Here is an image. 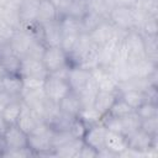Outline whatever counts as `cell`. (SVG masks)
I'll use <instances>...</instances> for the list:
<instances>
[{
    "mask_svg": "<svg viewBox=\"0 0 158 158\" xmlns=\"http://www.w3.org/2000/svg\"><path fill=\"white\" fill-rule=\"evenodd\" d=\"M42 62L49 73H53L58 69H62L64 67L70 65L69 63V56L59 47H47L44 51V54L42 57Z\"/></svg>",
    "mask_w": 158,
    "mask_h": 158,
    "instance_id": "52a82bcc",
    "label": "cell"
},
{
    "mask_svg": "<svg viewBox=\"0 0 158 158\" xmlns=\"http://www.w3.org/2000/svg\"><path fill=\"white\" fill-rule=\"evenodd\" d=\"M141 118L139 116L136 114V111L126 115L125 117L121 118V123H122V135L127 136L132 132H135L136 130L141 128Z\"/></svg>",
    "mask_w": 158,
    "mask_h": 158,
    "instance_id": "f546056e",
    "label": "cell"
},
{
    "mask_svg": "<svg viewBox=\"0 0 158 158\" xmlns=\"http://www.w3.org/2000/svg\"><path fill=\"white\" fill-rule=\"evenodd\" d=\"M0 19L12 26L14 28H17L20 26V16H19V6L9 2L6 6L0 9Z\"/></svg>",
    "mask_w": 158,
    "mask_h": 158,
    "instance_id": "d4e9b609",
    "label": "cell"
},
{
    "mask_svg": "<svg viewBox=\"0 0 158 158\" xmlns=\"http://www.w3.org/2000/svg\"><path fill=\"white\" fill-rule=\"evenodd\" d=\"M118 98V91H104V90H99L96 96H95V101H94V107L101 112L102 115H106L109 112V110L111 109L112 104L116 101V99Z\"/></svg>",
    "mask_w": 158,
    "mask_h": 158,
    "instance_id": "ffe728a7",
    "label": "cell"
},
{
    "mask_svg": "<svg viewBox=\"0 0 158 158\" xmlns=\"http://www.w3.org/2000/svg\"><path fill=\"white\" fill-rule=\"evenodd\" d=\"M46 48H47V47L44 46V43H43L38 37H36V38L32 41V43L30 44V47H28V49H27V52H26L25 56L33 57V58H37V59H42Z\"/></svg>",
    "mask_w": 158,
    "mask_h": 158,
    "instance_id": "d590c367",
    "label": "cell"
},
{
    "mask_svg": "<svg viewBox=\"0 0 158 158\" xmlns=\"http://www.w3.org/2000/svg\"><path fill=\"white\" fill-rule=\"evenodd\" d=\"M73 135L70 133L69 130H63V131H54L53 137H52V146L53 149L58 148L63 144H65L67 142H69L70 139H73Z\"/></svg>",
    "mask_w": 158,
    "mask_h": 158,
    "instance_id": "8d00e7d4",
    "label": "cell"
},
{
    "mask_svg": "<svg viewBox=\"0 0 158 158\" xmlns=\"http://www.w3.org/2000/svg\"><path fill=\"white\" fill-rule=\"evenodd\" d=\"M77 117L80 121H83L86 125V127H89L94 123L102 121L104 115L101 112H99L94 106H85V107H81V110L79 111Z\"/></svg>",
    "mask_w": 158,
    "mask_h": 158,
    "instance_id": "4316f807",
    "label": "cell"
},
{
    "mask_svg": "<svg viewBox=\"0 0 158 158\" xmlns=\"http://www.w3.org/2000/svg\"><path fill=\"white\" fill-rule=\"evenodd\" d=\"M4 151H5V143H4V138H2V136L0 135V156H2Z\"/></svg>",
    "mask_w": 158,
    "mask_h": 158,
    "instance_id": "c3c4849f",
    "label": "cell"
},
{
    "mask_svg": "<svg viewBox=\"0 0 158 158\" xmlns=\"http://www.w3.org/2000/svg\"><path fill=\"white\" fill-rule=\"evenodd\" d=\"M86 128H88L86 125H85L83 121H80L78 117H75V118L73 120L70 127H69V131H70V133L73 135L74 138H83L84 135H85Z\"/></svg>",
    "mask_w": 158,
    "mask_h": 158,
    "instance_id": "60d3db41",
    "label": "cell"
},
{
    "mask_svg": "<svg viewBox=\"0 0 158 158\" xmlns=\"http://www.w3.org/2000/svg\"><path fill=\"white\" fill-rule=\"evenodd\" d=\"M51 1L56 6V9H57V11L59 14V17H62V16H64L67 14V11H68V9H69V6H70L73 0H51Z\"/></svg>",
    "mask_w": 158,
    "mask_h": 158,
    "instance_id": "7bdbcfd3",
    "label": "cell"
},
{
    "mask_svg": "<svg viewBox=\"0 0 158 158\" xmlns=\"http://www.w3.org/2000/svg\"><path fill=\"white\" fill-rule=\"evenodd\" d=\"M37 37L44 43L46 47H57L60 46V41L63 37V31L60 27L59 19L52 22H47L43 25H38Z\"/></svg>",
    "mask_w": 158,
    "mask_h": 158,
    "instance_id": "8992f818",
    "label": "cell"
},
{
    "mask_svg": "<svg viewBox=\"0 0 158 158\" xmlns=\"http://www.w3.org/2000/svg\"><path fill=\"white\" fill-rule=\"evenodd\" d=\"M83 105H81V101H80V98L77 93H74L73 90L65 95L60 101H59V109L67 114V115H70L73 117H77L79 111L81 110Z\"/></svg>",
    "mask_w": 158,
    "mask_h": 158,
    "instance_id": "44dd1931",
    "label": "cell"
},
{
    "mask_svg": "<svg viewBox=\"0 0 158 158\" xmlns=\"http://www.w3.org/2000/svg\"><path fill=\"white\" fill-rule=\"evenodd\" d=\"M78 157H83V158H93V157H98V151L94 149L93 147L88 146L85 142H84V146L81 147Z\"/></svg>",
    "mask_w": 158,
    "mask_h": 158,
    "instance_id": "ee69618b",
    "label": "cell"
},
{
    "mask_svg": "<svg viewBox=\"0 0 158 158\" xmlns=\"http://www.w3.org/2000/svg\"><path fill=\"white\" fill-rule=\"evenodd\" d=\"M107 20L118 30H135V7L115 5L111 9Z\"/></svg>",
    "mask_w": 158,
    "mask_h": 158,
    "instance_id": "7a4b0ae2",
    "label": "cell"
},
{
    "mask_svg": "<svg viewBox=\"0 0 158 158\" xmlns=\"http://www.w3.org/2000/svg\"><path fill=\"white\" fill-rule=\"evenodd\" d=\"M43 89H44L47 99L57 104H59V101L72 91L70 85L67 79L58 78V77L49 75V74L44 80Z\"/></svg>",
    "mask_w": 158,
    "mask_h": 158,
    "instance_id": "277c9868",
    "label": "cell"
},
{
    "mask_svg": "<svg viewBox=\"0 0 158 158\" xmlns=\"http://www.w3.org/2000/svg\"><path fill=\"white\" fill-rule=\"evenodd\" d=\"M141 130H143L146 133H148L152 137H157L158 136V116L142 120Z\"/></svg>",
    "mask_w": 158,
    "mask_h": 158,
    "instance_id": "f35d334b",
    "label": "cell"
},
{
    "mask_svg": "<svg viewBox=\"0 0 158 158\" xmlns=\"http://www.w3.org/2000/svg\"><path fill=\"white\" fill-rule=\"evenodd\" d=\"M83 146H84V139L83 138H73L69 142H67L65 144H63L58 148H54L53 149V156L64 157V158L78 157Z\"/></svg>",
    "mask_w": 158,
    "mask_h": 158,
    "instance_id": "7402d4cb",
    "label": "cell"
},
{
    "mask_svg": "<svg viewBox=\"0 0 158 158\" xmlns=\"http://www.w3.org/2000/svg\"><path fill=\"white\" fill-rule=\"evenodd\" d=\"M110 152L115 153L116 156H121L127 149V139L126 136L117 132L107 131L105 136V147Z\"/></svg>",
    "mask_w": 158,
    "mask_h": 158,
    "instance_id": "ac0fdd59",
    "label": "cell"
},
{
    "mask_svg": "<svg viewBox=\"0 0 158 158\" xmlns=\"http://www.w3.org/2000/svg\"><path fill=\"white\" fill-rule=\"evenodd\" d=\"M22 101V100H21ZM42 121L38 118V116L33 112V110L26 105L23 101H22V107H21V114L19 116V120L16 122V125L25 132V133H31L33 131V128L36 127V125Z\"/></svg>",
    "mask_w": 158,
    "mask_h": 158,
    "instance_id": "2e32d148",
    "label": "cell"
},
{
    "mask_svg": "<svg viewBox=\"0 0 158 158\" xmlns=\"http://www.w3.org/2000/svg\"><path fill=\"white\" fill-rule=\"evenodd\" d=\"M90 72H91V77L94 78L99 90L117 91L118 81L116 80V78L111 70V65L110 67L98 65V67L93 68Z\"/></svg>",
    "mask_w": 158,
    "mask_h": 158,
    "instance_id": "ba28073f",
    "label": "cell"
},
{
    "mask_svg": "<svg viewBox=\"0 0 158 158\" xmlns=\"http://www.w3.org/2000/svg\"><path fill=\"white\" fill-rule=\"evenodd\" d=\"M137 0H114L115 5L118 6H127V7H135Z\"/></svg>",
    "mask_w": 158,
    "mask_h": 158,
    "instance_id": "bcb514c9",
    "label": "cell"
},
{
    "mask_svg": "<svg viewBox=\"0 0 158 158\" xmlns=\"http://www.w3.org/2000/svg\"><path fill=\"white\" fill-rule=\"evenodd\" d=\"M138 31H139L142 35H157V32H158L157 17L147 16L146 20L143 21V23L141 25V27H139Z\"/></svg>",
    "mask_w": 158,
    "mask_h": 158,
    "instance_id": "74e56055",
    "label": "cell"
},
{
    "mask_svg": "<svg viewBox=\"0 0 158 158\" xmlns=\"http://www.w3.org/2000/svg\"><path fill=\"white\" fill-rule=\"evenodd\" d=\"M0 63L9 74H19L21 57L12 51L9 42L0 44Z\"/></svg>",
    "mask_w": 158,
    "mask_h": 158,
    "instance_id": "7c38bea8",
    "label": "cell"
},
{
    "mask_svg": "<svg viewBox=\"0 0 158 158\" xmlns=\"http://www.w3.org/2000/svg\"><path fill=\"white\" fill-rule=\"evenodd\" d=\"M60 27L63 35H80L81 33V22L80 19H75L69 15H64L59 17Z\"/></svg>",
    "mask_w": 158,
    "mask_h": 158,
    "instance_id": "484cf974",
    "label": "cell"
},
{
    "mask_svg": "<svg viewBox=\"0 0 158 158\" xmlns=\"http://www.w3.org/2000/svg\"><path fill=\"white\" fill-rule=\"evenodd\" d=\"M6 74H7V72L5 70L4 65H2L1 63H0V80H1V79H2V78H4L5 75H6Z\"/></svg>",
    "mask_w": 158,
    "mask_h": 158,
    "instance_id": "681fc988",
    "label": "cell"
},
{
    "mask_svg": "<svg viewBox=\"0 0 158 158\" xmlns=\"http://www.w3.org/2000/svg\"><path fill=\"white\" fill-rule=\"evenodd\" d=\"M126 139H127V148L136 153L146 154L151 149L156 151L157 148V137L149 136L141 128L127 135Z\"/></svg>",
    "mask_w": 158,
    "mask_h": 158,
    "instance_id": "6da1fadb",
    "label": "cell"
},
{
    "mask_svg": "<svg viewBox=\"0 0 158 158\" xmlns=\"http://www.w3.org/2000/svg\"><path fill=\"white\" fill-rule=\"evenodd\" d=\"M54 130L46 133H28L27 135V147L37 156H53L52 137Z\"/></svg>",
    "mask_w": 158,
    "mask_h": 158,
    "instance_id": "5b68a950",
    "label": "cell"
},
{
    "mask_svg": "<svg viewBox=\"0 0 158 158\" xmlns=\"http://www.w3.org/2000/svg\"><path fill=\"white\" fill-rule=\"evenodd\" d=\"M91 79V72L79 65H70L68 73V83L74 93H79Z\"/></svg>",
    "mask_w": 158,
    "mask_h": 158,
    "instance_id": "4fadbf2b",
    "label": "cell"
},
{
    "mask_svg": "<svg viewBox=\"0 0 158 158\" xmlns=\"http://www.w3.org/2000/svg\"><path fill=\"white\" fill-rule=\"evenodd\" d=\"M74 118L75 117H73L70 115H67L62 110H59L58 114L51 121H48L47 123L54 131H63V130H69V127H70V125H72V122H73Z\"/></svg>",
    "mask_w": 158,
    "mask_h": 158,
    "instance_id": "f1b7e54d",
    "label": "cell"
},
{
    "mask_svg": "<svg viewBox=\"0 0 158 158\" xmlns=\"http://www.w3.org/2000/svg\"><path fill=\"white\" fill-rule=\"evenodd\" d=\"M135 7L147 16L158 17V0H137Z\"/></svg>",
    "mask_w": 158,
    "mask_h": 158,
    "instance_id": "836d02e7",
    "label": "cell"
},
{
    "mask_svg": "<svg viewBox=\"0 0 158 158\" xmlns=\"http://www.w3.org/2000/svg\"><path fill=\"white\" fill-rule=\"evenodd\" d=\"M136 114L139 116L141 120H146V118H151L154 116H158V105L157 102H152V101H144L143 104H141L136 110Z\"/></svg>",
    "mask_w": 158,
    "mask_h": 158,
    "instance_id": "d6a6232c",
    "label": "cell"
},
{
    "mask_svg": "<svg viewBox=\"0 0 158 158\" xmlns=\"http://www.w3.org/2000/svg\"><path fill=\"white\" fill-rule=\"evenodd\" d=\"M78 37H79V35H63L59 47L69 56L73 52V49H74V47L77 44Z\"/></svg>",
    "mask_w": 158,
    "mask_h": 158,
    "instance_id": "ab89813d",
    "label": "cell"
},
{
    "mask_svg": "<svg viewBox=\"0 0 158 158\" xmlns=\"http://www.w3.org/2000/svg\"><path fill=\"white\" fill-rule=\"evenodd\" d=\"M123 44L128 52V63H136L144 57L143 36L137 30H130L123 36Z\"/></svg>",
    "mask_w": 158,
    "mask_h": 158,
    "instance_id": "3957f363",
    "label": "cell"
},
{
    "mask_svg": "<svg viewBox=\"0 0 158 158\" xmlns=\"http://www.w3.org/2000/svg\"><path fill=\"white\" fill-rule=\"evenodd\" d=\"M10 125L6 122V120L2 117V115L0 114V135L2 136L4 133H5V131L7 130V127H9Z\"/></svg>",
    "mask_w": 158,
    "mask_h": 158,
    "instance_id": "7dc6e473",
    "label": "cell"
},
{
    "mask_svg": "<svg viewBox=\"0 0 158 158\" xmlns=\"http://www.w3.org/2000/svg\"><path fill=\"white\" fill-rule=\"evenodd\" d=\"M15 28L12 26H10L9 23H6L5 21H2L0 19V44L5 43L10 40V37L12 36Z\"/></svg>",
    "mask_w": 158,
    "mask_h": 158,
    "instance_id": "b9f144b4",
    "label": "cell"
},
{
    "mask_svg": "<svg viewBox=\"0 0 158 158\" xmlns=\"http://www.w3.org/2000/svg\"><path fill=\"white\" fill-rule=\"evenodd\" d=\"M104 20H106V19H104L102 16H100V15H98V14H94V12L88 11V12L83 16V19L80 20V22H81V32L90 33V32H91L100 22H102Z\"/></svg>",
    "mask_w": 158,
    "mask_h": 158,
    "instance_id": "4dcf8cb0",
    "label": "cell"
},
{
    "mask_svg": "<svg viewBox=\"0 0 158 158\" xmlns=\"http://www.w3.org/2000/svg\"><path fill=\"white\" fill-rule=\"evenodd\" d=\"M0 90L12 98H20L22 90V78L19 74H6L0 80Z\"/></svg>",
    "mask_w": 158,
    "mask_h": 158,
    "instance_id": "d6986e66",
    "label": "cell"
},
{
    "mask_svg": "<svg viewBox=\"0 0 158 158\" xmlns=\"http://www.w3.org/2000/svg\"><path fill=\"white\" fill-rule=\"evenodd\" d=\"M19 75L21 78L35 77V78L46 79L48 77V72H47L42 59H37V58H33V57L23 56V57H21V64H20Z\"/></svg>",
    "mask_w": 158,
    "mask_h": 158,
    "instance_id": "9c48e42d",
    "label": "cell"
},
{
    "mask_svg": "<svg viewBox=\"0 0 158 158\" xmlns=\"http://www.w3.org/2000/svg\"><path fill=\"white\" fill-rule=\"evenodd\" d=\"M116 27L106 19V20H104L102 22H100L90 33H89V36H90V38H91V41L95 43V44H98L99 47L100 46H102L104 43H106L115 33H116Z\"/></svg>",
    "mask_w": 158,
    "mask_h": 158,
    "instance_id": "9a60e30c",
    "label": "cell"
},
{
    "mask_svg": "<svg viewBox=\"0 0 158 158\" xmlns=\"http://www.w3.org/2000/svg\"><path fill=\"white\" fill-rule=\"evenodd\" d=\"M4 143H5V151H12V149H20L27 147V133H25L16 123L10 125L5 133L2 135Z\"/></svg>",
    "mask_w": 158,
    "mask_h": 158,
    "instance_id": "30bf717a",
    "label": "cell"
},
{
    "mask_svg": "<svg viewBox=\"0 0 158 158\" xmlns=\"http://www.w3.org/2000/svg\"><path fill=\"white\" fill-rule=\"evenodd\" d=\"M40 0H23L19 5V16H20V26L33 27L36 26V16L37 7ZM19 26V27H20Z\"/></svg>",
    "mask_w": 158,
    "mask_h": 158,
    "instance_id": "5bb4252c",
    "label": "cell"
},
{
    "mask_svg": "<svg viewBox=\"0 0 158 158\" xmlns=\"http://www.w3.org/2000/svg\"><path fill=\"white\" fill-rule=\"evenodd\" d=\"M106 132H107V130H106L105 125L102 123V121H100V122L94 123L86 128L83 139L88 146L93 147L94 149H96L99 152L100 149H102L105 147Z\"/></svg>",
    "mask_w": 158,
    "mask_h": 158,
    "instance_id": "8fae6325",
    "label": "cell"
},
{
    "mask_svg": "<svg viewBox=\"0 0 158 158\" xmlns=\"http://www.w3.org/2000/svg\"><path fill=\"white\" fill-rule=\"evenodd\" d=\"M21 107H22V101L20 98H14L7 105L6 107L2 110L1 115L2 117L6 120V122L9 125H15L19 120V116L21 114Z\"/></svg>",
    "mask_w": 158,
    "mask_h": 158,
    "instance_id": "603a6c76",
    "label": "cell"
},
{
    "mask_svg": "<svg viewBox=\"0 0 158 158\" xmlns=\"http://www.w3.org/2000/svg\"><path fill=\"white\" fill-rule=\"evenodd\" d=\"M86 12H88V10H86L85 1H83V0H73L65 15H69V16H73L75 19H80L81 20L83 16Z\"/></svg>",
    "mask_w": 158,
    "mask_h": 158,
    "instance_id": "e575fe53",
    "label": "cell"
},
{
    "mask_svg": "<svg viewBox=\"0 0 158 158\" xmlns=\"http://www.w3.org/2000/svg\"><path fill=\"white\" fill-rule=\"evenodd\" d=\"M58 19H59V14L51 0H40L38 1L37 16H36V23L37 25L52 22V21H56Z\"/></svg>",
    "mask_w": 158,
    "mask_h": 158,
    "instance_id": "e0dca14e",
    "label": "cell"
},
{
    "mask_svg": "<svg viewBox=\"0 0 158 158\" xmlns=\"http://www.w3.org/2000/svg\"><path fill=\"white\" fill-rule=\"evenodd\" d=\"M14 98L10 96L9 94H6L5 91H0V114L2 112V110L6 107V105L12 100Z\"/></svg>",
    "mask_w": 158,
    "mask_h": 158,
    "instance_id": "f6af8a7d",
    "label": "cell"
},
{
    "mask_svg": "<svg viewBox=\"0 0 158 158\" xmlns=\"http://www.w3.org/2000/svg\"><path fill=\"white\" fill-rule=\"evenodd\" d=\"M144 44V57L152 63H158V37L157 35H142Z\"/></svg>",
    "mask_w": 158,
    "mask_h": 158,
    "instance_id": "cb8c5ba5",
    "label": "cell"
},
{
    "mask_svg": "<svg viewBox=\"0 0 158 158\" xmlns=\"http://www.w3.org/2000/svg\"><path fill=\"white\" fill-rule=\"evenodd\" d=\"M118 96L127 102L133 110H136L141 104H143L146 101V95L144 91L142 90H125V91H120Z\"/></svg>",
    "mask_w": 158,
    "mask_h": 158,
    "instance_id": "83f0119b",
    "label": "cell"
},
{
    "mask_svg": "<svg viewBox=\"0 0 158 158\" xmlns=\"http://www.w3.org/2000/svg\"><path fill=\"white\" fill-rule=\"evenodd\" d=\"M135 110L127 104V102H125L120 96L116 99V101L112 104V106H111V109L109 110V112H107V115H110V116H112V117H117V118H122V117H125L126 115H128V114H131V112H133Z\"/></svg>",
    "mask_w": 158,
    "mask_h": 158,
    "instance_id": "1f68e13d",
    "label": "cell"
}]
</instances>
